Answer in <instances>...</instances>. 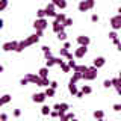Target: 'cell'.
Returning <instances> with one entry per match:
<instances>
[{"label":"cell","mask_w":121,"mask_h":121,"mask_svg":"<svg viewBox=\"0 0 121 121\" xmlns=\"http://www.w3.org/2000/svg\"><path fill=\"white\" fill-rule=\"evenodd\" d=\"M55 8L56 5L55 3H48L47 6H45V14H47V17H52V18H56V15H58V12H55Z\"/></svg>","instance_id":"52a82bcc"},{"label":"cell","mask_w":121,"mask_h":121,"mask_svg":"<svg viewBox=\"0 0 121 121\" xmlns=\"http://www.w3.org/2000/svg\"><path fill=\"white\" fill-rule=\"evenodd\" d=\"M117 12H118V14H121V8H118V11H117Z\"/></svg>","instance_id":"c3c4849f"},{"label":"cell","mask_w":121,"mask_h":121,"mask_svg":"<svg viewBox=\"0 0 121 121\" xmlns=\"http://www.w3.org/2000/svg\"><path fill=\"white\" fill-rule=\"evenodd\" d=\"M36 17H38V18H45V17H47L45 9H38V11H36Z\"/></svg>","instance_id":"484cf974"},{"label":"cell","mask_w":121,"mask_h":121,"mask_svg":"<svg viewBox=\"0 0 121 121\" xmlns=\"http://www.w3.org/2000/svg\"><path fill=\"white\" fill-rule=\"evenodd\" d=\"M82 91H83V92H85V94H91V92H92V88H91L89 85H83Z\"/></svg>","instance_id":"f546056e"},{"label":"cell","mask_w":121,"mask_h":121,"mask_svg":"<svg viewBox=\"0 0 121 121\" xmlns=\"http://www.w3.org/2000/svg\"><path fill=\"white\" fill-rule=\"evenodd\" d=\"M92 115H94V118H95V120H103L104 118V112L103 111H95Z\"/></svg>","instance_id":"44dd1931"},{"label":"cell","mask_w":121,"mask_h":121,"mask_svg":"<svg viewBox=\"0 0 121 121\" xmlns=\"http://www.w3.org/2000/svg\"><path fill=\"white\" fill-rule=\"evenodd\" d=\"M97 70L98 68L97 67H89L88 68V71H85V73H83V80H94V79H97Z\"/></svg>","instance_id":"3957f363"},{"label":"cell","mask_w":121,"mask_h":121,"mask_svg":"<svg viewBox=\"0 0 121 121\" xmlns=\"http://www.w3.org/2000/svg\"><path fill=\"white\" fill-rule=\"evenodd\" d=\"M45 64H47L48 68H50V67H53V65H56V60H55V58L52 56V58H48L47 60H45Z\"/></svg>","instance_id":"83f0119b"},{"label":"cell","mask_w":121,"mask_h":121,"mask_svg":"<svg viewBox=\"0 0 121 121\" xmlns=\"http://www.w3.org/2000/svg\"><path fill=\"white\" fill-rule=\"evenodd\" d=\"M8 8V0H0V12H3Z\"/></svg>","instance_id":"f1b7e54d"},{"label":"cell","mask_w":121,"mask_h":121,"mask_svg":"<svg viewBox=\"0 0 121 121\" xmlns=\"http://www.w3.org/2000/svg\"><path fill=\"white\" fill-rule=\"evenodd\" d=\"M94 5H95V0H82L80 3H79V11L80 12H86V11H89V9H92Z\"/></svg>","instance_id":"7a4b0ae2"},{"label":"cell","mask_w":121,"mask_h":121,"mask_svg":"<svg viewBox=\"0 0 121 121\" xmlns=\"http://www.w3.org/2000/svg\"><path fill=\"white\" fill-rule=\"evenodd\" d=\"M106 64V59L103 58V56H98V58H95L94 59V62H92V65L94 67H97V68H101Z\"/></svg>","instance_id":"7c38bea8"},{"label":"cell","mask_w":121,"mask_h":121,"mask_svg":"<svg viewBox=\"0 0 121 121\" xmlns=\"http://www.w3.org/2000/svg\"><path fill=\"white\" fill-rule=\"evenodd\" d=\"M68 91H70V94H71V95H74V97L77 95V92H79L76 83H68Z\"/></svg>","instance_id":"9a60e30c"},{"label":"cell","mask_w":121,"mask_h":121,"mask_svg":"<svg viewBox=\"0 0 121 121\" xmlns=\"http://www.w3.org/2000/svg\"><path fill=\"white\" fill-rule=\"evenodd\" d=\"M86 52H88V47H86V45H79V48L74 52V56L80 59V58H83V56L86 55Z\"/></svg>","instance_id":"9c48e42d"},{"label":"cell","mask_w":121,"mask_h":121,"mask_svg":"<svg viewBox=\"0 0 121 121\" xmlns=\"http://www.w3.org/2000/svg\"><path fill=\"white\" fill-rule=\"evenodd\" d=\"M38 74H39L43 79H48V67H44V68H41V70L38 71Z\"/></svg>","instance_id":"ac0fdd59"},{"label":"cell","mask_w":121,"mask_h":121,"mask_svg":"<svg viewBox=\"0 0 121 121\" xmlns=\"http://www.w3.org/2000/svg\"><path fill=\"white\" fill-rule=\"evenodd\" d=\"M56 35H58V39H59V41H65V39H67V33H65V30H62V32L56 33Z\"/></svg>","instance_id":"4316f807"},{"label":"cell","mask_w":121,"mask_h":121,"mask_svg":"<svg viewBox=\"0 0 121 121\" xmlns=\"http://www.w3.org/2000/svg\"><path fill=\"white\" fill-rule=\"evenodd\" d=\"M43 36V32H39V30H36V33H33V35H30L27 36L24 41H20L18 43V47H17V53H21L23 50H24L26 47H29V45H33V44H36L38 41H39V38Z\"/></svg>","instance_id":"6da1fadb"},{"label":"cell","mask_w":121,"mask_h":121,"mask_svg":"<svg viewBox=\"0 0 121 121\" xmlns=\"http://www.w3.org/2000/svg\"><path fill=\"white\" fill-rule=\"evenodd\" d=\"M91 21H92V23H97L98 21V15L97 14H92V15H91Z\"/></svg>","instance_id":"d590c367"},{"label":"cell","mask_w":121,"mask_h":121,"mask_svg":"<svg viewBox=\"0 0 121 121\" xmlns=\"http://www.w3.org/2000/svg\"><path fill=\"white\" fill-rule=\"evenodd\" d=\"M9 101H11V95H9V94H5V95L0 98V108H3V106L8 104Z\"/></svg>","instance_id":"e0dca14e"},{"label":"cell","mask_w":121,"mask_h":121,"mask_svg":"<svg viewBox=\"0 0 121 121\" xmlns=\"http://www.w3.org/2000/svg\"><path fill=\"white\" fill-rule=\"evenodd\" d=\"M53 109H55V111H58V112H59V109H60V103H56L55 106H53Z\"/></svg>","instance_id":"b9f144b4"},{"label":"cell","mask_w":121,"mask_h":121,"mask_svg":"<svg viewBox=\"0 0 121 121\" xmlns=\"http://www.w3.org/2000/svg\"><path fill=\"white\" fill-rule=\"evenodd\" d=\"M82 79H83V74L79 73V71H74V73H73V77L70 79V83H77L79 80H82Z\"/></svg>","instance_id":"4fadbf2b"},{"label":"cell","mask_w":121,"mask_h":121,"mask_svg":"<svg viewBox=\"0 0 121 121\" xmlns=\"http://www.w3.org/2000/svg\"><path fill=\"white\" fill-rule=\"evenodd\" d=\"M3 26H5V21H3V20H0V29H3Z\"/></svg>","instance_id":"bcb514c9"},{"label":"cell","mask_w":121,"mask_h":121,"mask_svg":"<svg viewBox=\"0 0 121 121\" xmlns=\"http://www.w3.org/2000/svg\"><path fill=\"white\" fill-rule=\"evenodd\" d=\"M68 65L71 67V70H74V68H76V62H74L73 59H70V60H68Z\"/></svg>","instance_id":"8d00e7d4"},{"label":"cell","mask_w":121,"mask_h":121,"mask_svg":"<svg viewBox=\"0 0 121 121\" xmlns=\"http://www.w3.org/2000/svg\"><path fill=\"white\" fill-rule=\"evenodd\" d=\"M74 118H76V115L71 113V112H67V113H64V115L60 117V120H74Z\"/></svg>","instance_id":"603a6c76"},{"label":"cell","mask_w":121,"mask_h":121,"mask_svg":"<svg viewBox=\"0 0 121 121\" xmlns=\"http://www.w3.org/2000/svg\"><path fill=\"white\" fill-rule=\"evenodd\" d=\"M111 26L113 30H120L121 29V14L115 15V17L111 18Z\"/></svg>","instance_id":"8992f818"},{"label":"cell","mask_w":121,"mask_h":121,"mask_svg":"<svg viewBox=\"0 0 121 121\" xmlns=\"http://www.w3.org/2000/svg\"><path fill=\"white\" fill-rule=\"evenodd\" d=\"M118 77H121V70H120V76H118Z\"/></svg>","instance_id":"681fc988"},{"label":"cell","mask_w":121,"mask_h":121,"mask_svg":"<svg viewBox=\"0 0 121 121\" xmlns=\"http://www.w3.org/2000/svg\"><path fill=\"white\" fill-rule=\"evenodd\" d=\"M117 92H118L120 95H121V88H118V89H117Z\"/></svg>","instance_id":"7dc6e473"},{"label":"cell","mask_w":121,"mask_h":121,"mask_svg":"<svg viewBox=\"0 0 121 121\" xmlns=\"http://www.w3.org/2000/svg\"><path fill=\"white\" fill-rule=\"evenodd\" d=\"M0 120H2V121H6L8 120V115H6V113H2V115H0Z\"/></svg>","instance_id":"60d3db41"},{"label":"cell","mask_w":121,"mask_h":121,"mask_svg":"<svg viewBox=\"0 0 121 121\" xmlns=\"http://www.w3.org/2000/svg\"><path fill=\"white\" fill-rule=\"evenodd\" d=\"M59 55L62 56V58H67L68 60H70V59H73V55H71V53L68 52V48H65V47H62V48L59 50Z\"/></svg>","instance_id":"5bb4252c"},{"label":"cell","mask_w":121,"mask_h":121,"mask_svg":"<svg viewBox=\"0 0 121 121\" xmlns=\"http://www.w3.org/2000/svg\"><path fill=\"white\" fill-rule=\"evenodd\" d=\"M55 20H56V21H59V23H64V21L67 20V15L64 14V12H60V14L56 15V18H55Z\"/></svg>","instance_id":"cb8c5ba5"},{"label":"cell","mask_w":121,"mask_h":121,"mask_svg":"<svg viewBox=\"0 0 121 121\" xmlns=\"http://www.w3.org/2000/svg\"><path fill=\"white\" fill-rule=\"evenodd\" d=\"M20 115H21V111H20V109H15V111H14V117H15V118H18Z\"/></svg>","instance_id":"f35d334b"},{"label":"cell","mask_w":121,"mask_h":121,"mask_svg":"<svg viewBox=\"0 0 121 121\" xmlns=\"http://www.w3.org/2000/svg\"><path fill=\"white\" fill-rule=\"evenodd\" d=\"M45 98H47V94L45 92H36L32 95V101L33 103H44Z\"/></svg>","instance_id":"ba28073f"},{"label":"cell","mask_w":121,"mask_h":121,"mask_svg":"<svg viewBox=\"0 0 121 121\" xmlns=\"http://www.w3.org/2000/svg\"><path fill=\"white\" fill-rule=\"evenodd\" d=\"M50 86H52V88H55V89H56V88H58V82H55V80H53V82L50 83Z\"/></svg>","instance_id":"7bdbcfd3"},{"label":"cell","mask_w":121,"mask_h":121,"mask_svg":"<svg viewBox=\"0 0 121 121\" xmlns=\"http://www.w3.org/2000/svg\"><path fill=\"white\" fill-rule=\"evenodd\" d=\"M77 43H79V45H86V47H88L89 43H91V39H89V36L80 35V36H77Z\"/></svg>","instance_id":"8fae6325"},{"label":"cell","mask_w":121,"mask_h":121,"mask_svg":"<svg viewBox=\"0 0 121 121\" xmlns=\"http://www.w3.org/2000/svg\"><path fill=\"white\" fill-rule=\"evenodd\" d=\"M83 95H85V92H83V91H79V92H77V95H76V97H77V98H82Z\"/></svg>","instance_id":"ab89813d"},{"label":"cell","mask_w":121,"mask_h":121,"mask_svg":"<svg viewBox=\"0 0 121 121\" xmlns=\"http://www.w3.org/2000/svg\"><path fill=\"white\" fill-rule=\"evenodd\" d=\"M56 5V8H60V9H65L67 8V0H52Z\"/></svg>","instance_id":"2e32d148"},{"label":"cell","mask_w":121,"mask_h":121,"mask_svg":"<svg viewBox=\"0 0 121 121\" xmlns=\"http://www.w3.org/2000/svg\"><path fill=\"white\" fill-rule=\"evenodd\" d=\"M50 112H52V108H50V106L44 104L43 108H41V113H43V115H50Z\"/></svg>","instance_id":"ffe728a7"},{"label":"cell","mask_w":121,"mask_h":121,"mask_svg":"<svg viewBox=\"0 0 121 121\" xmlns=\"http://www.w3.org/2000/svg\"><path fill=\"white\" fill-rule=\"evenodd\" d=\"M55 88H52V86H47V89H45V94H47V97H55Z\"/></svg>","instance_id":"d4e9b609"},{"label":"cell","mask_w":121,"mask_h":121,"mask_svg":"<svg viewBox=\"0 0 121 121\" xmlns=\"http://www.w3.org/2000/svg\"><path fill=\"white\" fill-rule=\"evenodd\" d=\"M117 48H118V52H121V41H120L118 44H117Z\"/></svg>","instance_id":"f6af8a7d"},{"label":"cell","mask_w":121,"mask_h":121,"mask_svg":"<svg viewBox=\"0 0 121 121\" xmlns=\"http://www.w3.org/2000/svg\"><path fill=\"white\" fill-rule=\"evenodd\" d=\"M50 117H53V118H56V117H59V112H58V111H55V109H53V111L50 112Z\"/></svg>","instance_id":"74e56055"},{"label":"cell","mask_w":121,"mask_h":121,"mask_svg":"<svg viewBox=\"0 0 121 121\" xmlns=\"http://www.w3.org/2000/svg\"><path fill=\"white\" fill-rule=\"evenodd\" d=\"M64 47H65V48H70L71 44H70V43H65V44H64Z\"/></svg>","instance_id":"ee69618b"},{"label":"cell","mask_w":121,"mask_h":121,"mask_svg":"<svg viewBox=\"0 0 121 121\" xmlns=\"http://www.w3.org/2000/svg\"><path fill=\"white\" fill-rule=\"evenodd\" d=\"M47 26H48V21L45 18H36L33 21V27H35V30H39V32H44L47 29Z\"/></svg>","instance_id":"277c9868"},{"label":"cell","mask_w":121,"mask_h":121,"mask_svg":"<svg viewBox=\"0 0 121 121\" xmlns=\"http://www.w3.org/2000/svg\"><path fill=\"white\" fill-rule=\"evenodd\" d=\"M103 86H104L106 89L111 88V86H112V79H108V80H104V82H103Z\"/></svg>","instance_id":"1f68e13d"},{"label":"cell","mask_w":121,"mask_h":121,"mask_svg":"<svg viewBox=\"0 0 121 121\" xmlns=\"http://www.w3.org/2000/svg\"><path fill=\"white\" fill-rule=\"evenodd\" d=\"M88 68L89 67H86V65H76V68H74V71H79V73H85V71H88Z\"/></svg>","instance_id":"7402d4cb"},{"label":"cell","mask_w":121,"mask_h":121,"mask_svg":"<svg viewBox=\"0 0 121 121\" xmlns=\"http://www.w3.org/2000/svg\"><path fill=\"white\" fill-rule=\"evenodd\" d=\"M52 27H53V32L55 33H59V32H62L64 29H65V26H64V23H59V21H53L52 23Z\"/></svg>","instance_id":"30bf717a"},{"label":"cell","mask_w":121,"mask_h":121,"mask_svg":"<svg viewBox=\"0 0 121 121\" xmlns=\"http://www.w3.org/2000/svg\"><path fill=\"white\" fill-rule=\"evenodd\" d=\"M112 109L115 112H121V103H115V104L112 106Z\"/></svg>","instance_id":"d6a6232c"},{"label":"cell","mask_w":121,"mask_h":121,"mask_svg":"<svg viewBox=\"0 0 121 121\" xmlns=\"http://www.w3.org/2000/svg\"><path fill=\"white\" fill-rule=\"evenodd\" d=\"M60 68H62V71H64V73H68V71L71 70V67L68 65V64H65V62H64L62 65H60Z\"/></svg>","instance_id":"4dcf8cb0"},{"label":"cell","mask_w":121,"mask_h":121,"mask_svg":"<svg viewBox=\"0 0 121 121\" xmlns=\"http://www.w3.org/2000/svg\"><path fill=\"white\" fill-rule=\"evenodd\" d=\"M68 103H60V109H59V118L64 115V113H67V111H68Z\"/></svg>","instance_id":"d6986e66"},{"label":"cell","mask_w":121,"mask_h":121,"mask_svg":"<svg viewBox=\"0 0 121 121\" xmlns=\"http://www.w3.org/2000/svg\"><path fill=\"white\" fill-rule=\"evenodd\" d=\"M71 24H73V18H68V17H67V20L64 21V26L67 27V26H71Z\"/></svg>","instance_id":"836d02e7"},{"label":"cell","mask_w":121,"mask_h":121,"mask_svg":"<svg viewBox=\"0 0 121 121\" xmlns=\"http://www.w3.org/2000/svg\"><path fill=\"white\" fill-rule=\"evenodd\" d=\"M109 38H111L112 41H113V39H117V38H118V35H117V32H115V30H113V32H111V33H109Z\"/></svg>","instance_id":"e575fe53"},{"label":"cell","mask_w":121,"mask_h":121,"mask_svg":"<svg viewBox=\"0 0 121 121\" xmlns=\"http://www.w3.org/2000/svg\"><path fill=\"white\" fill-rule=\"evenodd\" d=\"M17 47H18V41H8V43L2 45L3 52H15Z\"/></svg>","instance_id":"5b68a950"}]
</instances>
